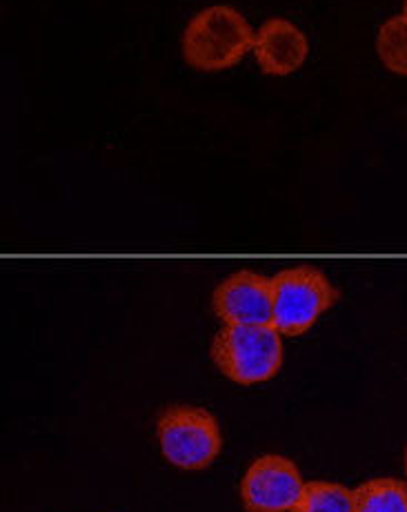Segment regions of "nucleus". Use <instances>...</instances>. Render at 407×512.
I'll list each match as a JSON object with an SVG mask.
<instances>
[{"mask_svg":"<svg viewBox=\"0 0 407 512\" xmlns=\"http://www.w3.org/2000/svg\"><path fill=\"white\" fill-rule=\"evenodd\" d=\"M250 23L227 5H214L196 14L183 34V56L194 70L221 72L234 67L254 49Z\"/></svg>","mask_w":407,"mask_h":512,"instance_id":"1","label":"nucleus"},{"mask_svg":"<svg viewBox=\"0 0 407 512\" xmlns=\"http://www.w3.org/2000/svg\"><path fill=\"white\" fill-rule=\"evenodd\" d=\"M212 361L238 386H256L283 366L281 332L274 326H225L214 337Z\"/></svg>","mask_w":407,"mask_h":512,"instance_id":"2","label":"nucleus"},{"mask_svg":"<svg viewBox=\"0 0 407 512\" xmlns=\"http://www.w3.org/2000/svg\"><path fill=\"white\" fill-rule=\"evenodd\" d=\"M163 457L181 470H203L221 455L223 437L210 410L198 406L167 408L156 423Z\"/></svg>","mask_w":407,"mask_h":512,"instance_id":"3","label":"nucleus"},{"mask_svg":"<svg viewBox=\"0 0 407 512\" xmlns=\"http://www.w3.org/2000/svg\"><path fill=\"white\" fill-rule=\"evenodd\" d=\"M272 292V326L285 337L305 334L339 299V290L319 268H312V265H299V268L276 274L272 279Z\"/></svg>","mask_w":407,"mask_h":512,"instance_id":"4","label":"nucleus"},{"mask_svg":"<svg viewBox=\"0 0 407 512\" xmlns=\"http://www.w3.org/2000/svg\"><path fill=\"white\" fill-rule=\"evenodd\" d=\"M305 490V481L292 459L263 455L247 468L241 499L247 512H292Z\"/></svg>","mask_w":407,"mask_h":512,"instance_id":"5","label":"nucleus"},{"mask_svg":"<svg viewBox=\"0 0 407 512\" xmlns=\"http://www.w3.org/2000/svg\"><path fill=\"white\" fill-rule=\"evenodd\" d=\"M212 308L225 326H272V279L252 270H241L214 290Z\"/></svg>","mask_w":407,"mask_h":512,"instance_id":"6","label":"nucleus"},{"mask_svg":"<svg viewBox=\"0 0 407 512\" xmlns=\"http://www.w3.org/2000/svg\"><path fill=\"white\" fill-rule=\"evenodd\" d=\"M310 54V41L285 18H272L256 32L254 56L270 76H287L299 70Z\"/></svg>","mask_w":407,"mask_h":512,"instance_id":"7","label":"nucleus"},{"mask_svg":"<svg viewBox=\"0 0 407 512\" xmlns=\"http://www.w3.org/2000/svg\"><path fill=\"white\" fill-rule=\"evenodd\" d=\"M354 512H407V486L399 479H370L354 490Z\"/></svg>","mask_w":407,"mask_h":512,"instance_id":"8","label":"nucleus"},{"mask_svg":"<svg viewBox=\"0 0 407 512\" xmlns=\"http://www.w3.org/2000/svg\"><path fill=\"white\" fill-rule=\"evenodd\" d=\"M292 512H354V490L332 481H310Z\"/></svg>","mask_w":407,"mask_h":512,"instance_id":"9","label":"nucleus"},{"mask_svg":"<svg viewBox=\"0 0 407 512\" xmlns=\"http://www.w3.org/2000/svg\"><path fill=\"white\" fill-rule=\"evenodd\" d=\"M376 52L387 70L407 76V14L394 16L381 25L376 36Z\"/></svg>","mask_w":407,"mask_h":512,"instance_id":"10","label":"nucleus"},{"mask_svg":"<svg viewBox=\"0 0 407 512\" xmlns=\"http://www.w3.org/2000/svg\"><path fill=\"white\" fill-rule=\"evenodd\" d=\"M405 472H407V452H405Z\"/></svg>","mask_w":407,"mask_h":512,"instance_id":"11","label":"nucleus"},{"mask_svg":"<svg viewBox=\"0 0 407 512\" xmlns=\"http://www.w3.org/2000/svg\"><path fill=\"white\" fill-rule=\"evenodd\" d=\"M405 14H407V0H405Z\"/></svg>","mask_w":407,"mask_h":512,"instance_id":"12","label":"nucleus"}]
</instances>
